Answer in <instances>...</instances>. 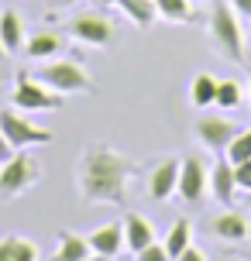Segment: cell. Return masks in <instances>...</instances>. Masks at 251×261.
I'll list each match as a JSON object with an SVG mask.
<instances>
[{
	"mask_svg": "<svg viewBox=\"0 0 251 261\" xmlns=\"http://www.w3.org/2000/svg\"><path fill=\"white\" fill-rule=\"evenodd\" d=\"M162 244H165V251H169L172 261H175L186 248H189V244H193V223L186 220V217H183V220H175L169 227V234H165V241H162Z\"/></svg>",
	"mask_w": 251,
	"mask_h": 261,
	"instance_id": "cell-21",
	"label": "cell"
},
{
	"mask_svg": "<svg viewBox=\"0 0 251 261\" xmlns=\"http://www.w3.org/2000/svg\"><path fill=\"white\" fill-rule=\"evenodd\" d=\"M120 223H124V248L131 251V254L145 251L155 241V227H152V220H148L145 213H128Z\"/></svg>",
	"mask_w": 251,
	"mask_h": 261,
	"instance_id": "cell-14",
	"label": "cell"
},
{
	"mask_svg": "<svg viewBox=\"0 0 251 261\" xmlns=\"http://www.w3.org/2000/svg\"><path fill=\"white\" fill-rule=\"evenodd\" d=\"M207 31H210L213 48L224 55V59H231V62H244V55H248V41H244L241 14L231 7V0H213V4H210Z\"/></svg>",
	"mask_w": 251,
	"mask_h": 261,
	"instance_id": "cell-2",
	"label": "cell"
},
{
	"mask_svg": "<svg viewBox=\"0 0 251 261\" xmlns=\"http://www.w3.org/2000/svg\"><path fill=\"white\" fill-rule=\"evenodd\" d=\"M179 165H183V158H159L152 172H148V196L155 199V203H165L175 196V186H179Z\"/></svg>",
	"mask_w": 251,
	"mask_h": 261,
	"instance_id": "cell-10",
	"label": "cell"
},
{
	"mask_svg": "<svg viewBox=\"0 0 251 261\" xmlns=\"http://www.w3.org/2000/svg\"><path fill=\"white\" fill-rule=\"evenodd\" d=\"M0 45H4L7 55L21 52V45H24V21H21L17 11H4L0 14Z\"/></svg>",
	"mask_w": 251,
	"mask_h": 261,
	"instance_id": "cell-18",
	"label": "cell"
},
{
	"mask_svg": "<svg viewBox=\"0 0 251 261\" xmlns=\"http://www.w3.org/2000/svg\"><path fill=\"white\" fill-rule=\"evenodd\" d=\"M248 96H251V72H248Z\"/></svg>",
	"mask_w": 251,
	"mask_h": 261,
	"instance_id": "cell-35",
	"label": "cell"
},
{
	"mask_svg": "<svg viewBox=\"0 0 251 261\" xmlns=\"http://www.w3.org/2000/svg\"><path fill=\"white\" fill-rule=\"evenodd\" d=\"M86 261H107V258H100V254H93V258H86Z\"/></svg>",
	"mask_w": 251,
	"mask_h": 261,
	"instance_id": "cell-34",
	"label": "cell"
},
{
	"mask_svg": "<svg viewBox=\"0 0 251 261\" xmlns=\"http://www.w3.org/2000/svg\"><path fill=\"white\" fill-rule=\"evenodd\" d=\"M241 258H244V261H251V248H244V251H241Z\"/></svg>",
	"mask_w": 251,
	"mask_h": 261,
	"instance_id": "cell-31",
	"label": "cell"
},
{
	"mask_svg": "<svg viewBox=\"0 0 251 261\" xmlns=\"http://www.w3.org/2000/svg\"><path fill=\"white\" fill-rule=\"evenodd\" d=\"M96 4H104V7H114V4H117V0H96Z\"/></svg>",
	"mask_w": 251,
	"mask_h": 261,
	"instance_id": "cell-32",
	"label": "cell"
},
{
	"mask_svg": "<svg viewBox=\"0 0 251 261\" xmlns=\"http://www.w3.org/2000/svg\"><path fill=\"white\" fill-rule=\"evenodd\" d=\"M38 79L48 90L62 93V96H76V93H96L93 76L83 69L80 62H69V59H52L38 69Z\"/></svg>",
	"mask_w": 251,
	"mask_h": 261,
	"instance_id": "cell-5",
	"label": "cell"
},
{
	"mask_svg": "<svg viewBox=\"0 0 251 261\" xmlns=\"http://www.w3.org/2000/svg\"><path fill=\"white\" fill-rule=\"evenodd\" d=\"M210 193V165L199 155H186L179 165V186L175 196L183 199L186 206H203V199Z\"/></svg>",
	"mask_w": 251,
	"mask_h": 261,
	"instance_id": "cell-6",
	"label": "cell"
},
{
	"mask_svg": "<svg viewBox=\"0 0 251 261\" xmlns=\"http://www.w3.org/2000/svg\"><path fill=\"white\" fill-rule=\"evenodd\" d=\"M69 4H76V0H52V7H69Z\"/></svg>",
	"mask_w": 251,
	"mask_h": 261,
	"instance_id": "cell-30",
	"label": "cell"
},
{
	"mask_svg": "<svg viewBox=\"0 0 251 261\" xmlns=\"http://www.w3.org/2000/svg\"><path fill=\"white\" fill-rule=\"evenodd\" d=\"M210 234L217 237V241H227V244H241V241H248V234H251V220L241 210L224 206V213L210 220Z\"/></svg>",
	"mask_w": 251,
	"mask_h": 261,
	"instance_id": "cell-11",
	"label": "cell"
},
{
	"mask_svg": "<svg viewBox=\"0 0 251 261\" xmlns=\"http://www.w3.org/2000/svg\"><path fill=\"white\" fill-rule=\"evenodd\" d=\"M238 124L227 117H199L196 124H193V134H196V141L207 148V151H213V155H224L227 144H231V138L238 134Z\"/></svg>",
	"mask_w": 251,
	"mask_h": 261,
	"instance_id": "cell-9",
	"label": "cell"
},
{
	"mask_svg": "<svg viewBox=\"0 0 251 261\" xmlns=\"http://www.w3.org/2000/svg\"><path fill=\"white\" fill-rule=\"evenodd\" d=\"M86 241H90L93 254H100V258H117L120 251H124V223H104V227H96L93 234H86Z\"/></svg>",
	"mask_w": 251,
	"mask_h": 261,
	"instance_id": "cell-12",
	"label": "cell"
},
{
	"mask_svg": "<svg viewBox=\"0 0 251 261\" xmlns=\"http://www.w3.org/2000/svg\"><path fill=\"white\" fill-rule=\"evenodd\" d=\"M231 165H234V162H231ZM234 179H238V189H241V193L251 196V158L234 165Z\"/></svg>",
	"mask_w": 251,
	"mask_h": 261,
	"instance_id": "cell-26",
	"label": "cell"
},
{
	"mask_svg": "<svg viewBox=\"0 0 251 261\" xmlns=\"http://www.w3.org/2000/svg\"><path fill=\"white\" fill-rule=\"evenodd\" d=\"M248 206H251V196H248Z\"/></svg>",
	"mask_w": 251,
	"mask_h": 261,
	"instance_id": "cell-37",
	"label": "cell"
},
{
	"mask_svg": "<svg viewBox=\"0 0 251 261\" xmlns=\"http://www.w3.org/2000/svg\"><path fill=\"white\" fill-rule=\"evenodd\" d=\"M0 261H38V244L21 234L0 237Z\"/></svg>",
	"mask_w": 251,
	"mask_h": 261,
	"instance_id": "cell-17",
	"label": "cell"
},
{
	"mask_svg": "<svg viewBox=\"0 0 251 261\" xmlns=\"http://www.w3.org/2000/svg\"><path fill=\"white\" fill-rule=\"evenodd\" d=\"M224 158H227V162H234V165H238V162H248V158H251V127L238 130V134L231 138Z\"/></svg>",
	"mask_w": 251,
	"mask_h": 261,
	"instance_id": "cell-24",
	"label": "cell"
},
{
	"mask_svg": "<svg viewBox=\"0 0 251 261\" xmlns=\"http://www.w3.org/2000/svg\"><path fill=\"white\" fill-rule=\"evenodd\" d=\"M244 41H248V55H251V28H248V35H244Z\"/></svg>",
	"mask_w": 251,
	"mask_h": 261,
	"instance_id": "cell-33",
	"label": "cell"
},
{
	"mask_svg": "<svg viewBox=\"0 0 251 261\" xmlns=\"http://www.w3.org/2000/svg\"><path fill=\"white\" fill-rule=\"evenodd\" d=\"M59 48H62V38H59L55 31H35V35L24 41V55L35 59V62H45L48 55H59Z\"/></svg>",
	"mask_w": 251,
	"mask_h": 261,
	"instance_id": "cell-20",
	"label": "cell"
},
{
	"mask_svg": "<svg viewBox=\"0 0 251 261\" xmlns=\"http://www.w3.org/2000/svg\"><path fill=\"white\" fill-rule=\"evenodd\" d=\"M231 7H234L241 17H248V21H251V0H231Z\"/></svg>",
	"mask_w": 251,
	"mask_h": 261,
	"instance_id": "cell-29",
	"label": "cell"
},
{
	"mask_svg": "<svg viewBox=\"0 0 251 261\" xmlns=\"http://www.w3.org/2000/svg\"><path fill=\"white\" fill-rule=\"evenodd\" d=\"M0 59H7V52H4V45H0Z\"/></svg>",
	"mask_w": 251,
	"mask_h": 261,
	"instance_id": "cell-36",
	"label": "cell"
},
{
	"mask_svg": "<svg viewBox=\"0 0 251 261\" xmlns=\"http://www.w3.org/2000/svg\"><path fill=\"white\" fill-rule=\"evenodd\" d=\"M138 175V162L110 144H90L76 165V186L90 206H124L128 182Z\"/></svg>",
	"mask_w": 251,
	"mask_h": 261,
	"instance_id": "cell-1",
	"label": "cell"
},
{
	"mask_svg": "<svg viewBox=\"0 0 251 261\" xmlns=\"http://www.w3.org/2000/svg\"><path fill=\"white\" fill-rule=\"evenodd\" d=\"M238 193L241 189H238V179H234V165H231L227 158L213 162V169H210V196L220 203V206H231Z\"/></svg>",
	"mask_w": 251,
	"mask_h": 261,
	"instance_id": "cell-13",
	"label": "cell"
},
{
	"mask_svg": "<svg viewBox=\"0 0 251 261\" xmlns=\"http://www.w3.org/2000/svg\"><path fill=\"white\" fill-rule=\"evenodd\" d=\"M175 261H207V254H203L199 248H193V244H189V248H186V251H183V254H179Z\"/></svg>",
	"mask_w": 251,
	"mask_h": 261,
	"instance_id": "cell-27",
	"label": "cell"
},
{
	"mask_svg": "<svg viewBox=\"0 0 251 261\" xmlns=\"http://www.w3.org/2000/svg\"><path fill=\"white\" fill-rule=\"evenodd\" d=\"M217 83L220 79L210 76V72H196V76L189 79V103L196 107V110L213 107V100H217Z\"/></svg>",
	"mask_w": 251,
	"mask_h": 261,
	"instance_id": "cell-19",
	"label": "cell"
},
{
	"mask_svg": "<svg viewBox=\"0 0 251 261\" xmlns=\"http://www.w3.org/2000/svg\"><path fill=\"white\" fill-rule=\"evenodd\" d=\"M241 100H244V93H241L238 79H220V83H217V100H213V107H220V110H238Z\"/></svg>",
	"mask_w": 251,
	"mask_h": 261,
	"instance_id": "cell-23",
	"label": "cell"
},
{
	"mask_svg": "<svg viewBox=\"0 0 251 261\" xmlns=\"http://www.w3.org/2000/svg\"><path fill=\"white\" fill-rule=\"evenodd\" d=\"M69 35H72V41H83L90 48H104L114 41V24L104 14H76L69 21Z\"/></svg>",
	"mask_w": 251,
	"mask_h": 261,
	"instance_id": "cell-8",
	"label": "cell"
},
{
	"mask_svg": "<svg viewBox=\"0 0 251 261\" xmlns=\"http://www.w3.org/2000/svg\"><path fill=\"white\" fill-rule=\"evenodd\" d=\"M11 155H14V144L7 141V138H4V130H0V165H4Z\"/></svg>",
	"mask_w": 251,
	"mask_h": 261,
	"instance_id": "cell-28",
	"label": "cell"
},
{
	"mask_svg": "<svg viewBox=\"0 0 251 261\" xmlns=\"http://www.w3.org/2000/svg\"><path fill=\"white\" fill-rule=\"evenodd\" d=\"M134 261H172V254L165 251V244H159V241H152L145 251H138L134 254Z\"/></svg>",
	"mask_w": 251,
	"mask_h": 261,
	"instance_id": "cell-25",
	"label": "cell"
},
{
	"mask_svg": "<svg viewBox=\"0 0 251 261\" xmlns=\"http://www.w3.org/2000/svg\"><path fill=\"white\" fill-rule=\"evenodd\" d=\"M0 130H4V138L14 144V151H24V148H38V144H48L55 138L52 130L45 127H35L24 114H17V110H0Z\"/></svg>",
	"mask_w": 251,
	"mask_h": 261,
	"instance_id": "cell-7",
	"label": "cell"
},
{
	"mask_svg": "<svg viewBox=\"0 0 251 261\" xmlns=\"http://www.w3.org/2000/svg\"><path fill=\"white\" fill-rule=\"evenodd\" d=\"M11 107L21 110V114H52V110L66 107V96L48 90L41 79H31L28 72H17L14 90H11Z\"/></svg>",
	"mask_w": 251,
	"mask_h": 261,
	"instance_id": "cell-4",
	"label": "cell"
},
{
	"mask_svg": "<svg viewBox=\"0 0 251 261\" xmlns=\"http://www.w3.org/2000/svg\"><path fill=\"white\" fill-rule=\"evenodd\" d=\"M114 7H117L134 28H141V31L159 21V7H155V0H117Z\"/></svg>",
	"mask_w": 251,
	"mask_h": 261,
	"instance_id": "cell-16",
	"label": "cell"
},
{
	"mask_svg": "<svg viewBox=\"0 0 251 261\" xmlns=\"http://www.w3.org/2000/svg\"><path fill=\"white\" fill-rule=\"evenodd\" d=\"M93 258V248L90 241L83 234H72V230H62L59 241H55V251H52V261H86Z\"/></svg>",
	"mask_w": 251,
	"mask_h": 261,
	"instance_id": "cell-15",
	"label": "cell"
},
{
	"mask_svg": "<svg viewBox=\"0 0 251 261\" xmlns=\"http://www.w3.org/2000/svg\"><path fill=\"white\" fill-rule=\"evenodd\" d=\"M41 179V162L31 151H14L4 165H0V203H11L17 196H24L31 186Z\"/></svg>",
	"mask_w": 251,
	"mask_h": 261,
	"instance_id": "cell-3",
	"label": "cell"
},
{
	"mask_svg": "<svg viewBox=\"0 0 251 261\" xmlns=\"http://www.w3.org/2000/svg\"><path fill=\"white\" fill-rule=\"evenodd\" d=\"M155 7H159V17H165L172 24H189V21H196V11H193L189 0H155Z\"/></svg>",
	"mask_w": 251,
	"mask_h": 261,
	"instance_id": "cell-22",
	"label": "cell"
}]
</instances>
